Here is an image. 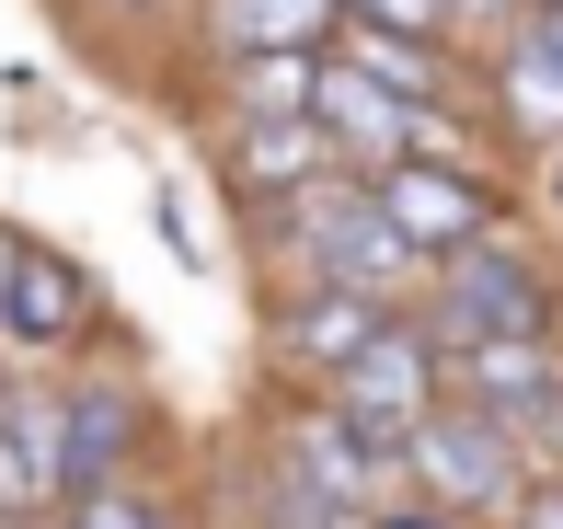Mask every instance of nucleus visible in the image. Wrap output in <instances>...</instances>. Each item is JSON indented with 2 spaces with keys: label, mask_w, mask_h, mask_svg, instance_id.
Instances as JSON below:
<instances>
[{
  "label": "nucleus",
  "mask_w": 563,
  "mask_h": 529,
  "mask_svg": "<svg viewBox=\"0 0 563 529\" xmlns=\"http://www.w3.org/2000/svg\"><path fill=\"white\" fill-rule=\"evenodd\" d=\"M426 334L449 345H506V334H552V265L529 254L518 231H483V242H460V254L426 265Z\"/></svg>",
  "instance_id": "f03ea898"
},
{
  "label": "nucleus",
  "mask_w": 563,
  "mask_h": 529,
  "mask_svg": "<svg viewBox=\"0 0 563 529\" xmlns=\"http://www.w3.org/2000/svg\"><path fill=\"white\" fill-rule=\"evenodd\" d=\"M483 92H495L483 115H495L518 150H563V58L529 35V23H518V35H495V58H483Z\"/></svg>",
  "instance_id": "ddd939ff"
},
{
  "label": "nucleus",
  "mask_w": 563,
  "mask_h": 529,
  "mask_svg": "<svg viewBox=\"0 0 563 529\" xmlns=\"http://www.w3.org/2000/svg\"><path fill=\"white\" fill-rule=\"evenodd\" d=\"M506 529H563V472H529V495L506 507Z\"/></svg>",
  "instance_id": "412c9836"
},
{
  "label": "nucleus",
  "mask_w": 563,
  "mask_h": 529,
  "mask_svg": "<svg viewBox=\"0 0 563 529\" xmlns=\"http://www.w3.org/2000/svg\"><path fill=\"white\" fill-rule=\"evenodd\" d=\"M334 58L368 69L379 92H402V104H449L460 69H449V35H391V23H334Z\"/></svg>",
  "instance_id": "dca6fc26"
},
{
  "label": "nucleus",
  "mask_w": 563,
  "mask_h": 529,
  "mask_svg": "<svg viewBox=\"0 0 563 529\" xmlns=\"http://www.w3.org/2000/svg\"><path fill=\"white\" fill-rule=\"evenodd\" d=\"M368 196H379V219H391V231L415 242L426 265L460 254V242H483V231H506L495 173H460V162H379V173H368Z\"/></svg>",
  "instance_id": "0eeeda50"
},
{
  "label": "nucleus",
  "mask_w": 563,
  "mask_h": 529,
  "mask_svg": "<svg viewBox=\"0 0 563 529\" xmlns=\"http://www.w3.org/2000/svg\"><path fill=\"white\" fill-rule=\"evenodd\" d=\"M139 438H150L139 381H69V495L126 484V472H139Z\"/></svg>",
  "instance_id": "4468645a"
},
{
  "label": "nucleus",
  "mask_w": 563,
  "mask_h": 529,
  "mask_svg": "<svg viewBox=\"0 0 563 529\" xmlns=\"http://www.w3.org/2000/svg\"><path fill=\"white\" fill-rule=\"evenodd\" d=\"M402 472H415V495H426V507H449V518H506V507L529 495V449L506 438L495 415H472L460 392L402 438Z\"/></svg>",
  "instance_id": "20e7f679"
},
{
  "label": "nucleus",
  "mask_w": 563,
  "mask_h": 529,
  "mask_svg": "<svg viewBox=\"0 0 563 529\" xmlns=\"http://www.w3.org/2000/svg\"><path fill=\"white\" fill-rule=\"evenodd\" d=\"M541 208L563 219V150H541Z\"/></svg>",
  "instance_id": "5701e85b"
},
{
  "label": "nucleus",
  "mask_w": 563,
  "mask_h": 529,
  "mask_svg": "<svg viewBox=\"0 0 563 529\" xmlns=\"http://www.w3.org/2000/svg\"><path fill=\"white\" fill-rule=\"evenodd\" d=\"M529 12H563V0H529Z\"/></svg>",
  "instance_id": "a878e982"
},
{
  "label": "nucleus",
  "mask_w": 563,
  "mask_h": 529,
  "mask_svg": "<svg viewBox=\"0 0 563 529\" xmlns=\"http://www.w3.org/2000/svg\"><path fill=\"white\" fill-rule=\"evenodd\" d=\"M69 507V392H0V529Z\"/></svg>",
  "instance_id": "1a4fd4ad"
},
{
  "label": "nucleus",
  "mask_w": 563,
  "mask_h": 529,
  "mask_svg": "<svg viewBox=\"0 0 563 529\" xmlns=\"http://www.w3.org/2000/svg\"><path fill=\"white\" fill-rule=\"evenodd\" d=\"M345 23H391V35H449V0H345Z\"/></svg>",
  "instance_id": "6ab92c4d"
},
{
  "label": "nucleus",
  "mask_w": 563,
  "mask_h": 529,
  "mask_svg": "<svg viewBox=\"0 0 563 529\" xmlns=\"http://www.w3.org/2000/svg\"><path fill=\"white\" fill-rule=\"evenodd\" d=\"M449 392L472 415H495L518 449H563V345L552 334H506V345H460Z\"/></svg>",
  "instance_id": "39448f33"
},
{
  "label": "nucleus",
  "mask_w": 563,
  "mask_h": 529,
  "mask_svg": "<svg viewBox=\"0 0 563 529\" xmlns=\"http://www.w3.org/2000/svg\"><path fill=\"white\" fill-rule=\"evenodd\" d=\"M219 173H230V196L276 208V196L322 185V173H345V162H334V139H322L311 115H253V128H219Z\"/></svg>",
  "instance_id": "f8f14e48"
},
{
  "label": "nucleus",
  "mask_w": 563,
  "mask_h": 529,
  "mask_svg": "<svg viewBox=\"0 0 563 529\" xmlns=\"http://www.w3.org/2000/svg\"><path fill=\"white\" fill-rule=\"evenodd\" d=\"M265 472H288V484L299 495H322V507H334V518H368L379 507V495H391V449H379V438H356V426L334 415V403H288V426H276V461Z\"/></svg>",
  "instance_id": "423d86ee"
},
{
  "label": "nucleus",
  "mask_w": 563,
  "mask_h": 529,
  "mask_svg": "<svg viewBox=\"0 0 563 529\" xmlns=\"http://www.w3.org/2000/svg\"><path fill=\"white\" fill-rule=\"evenodd\" d=\"M58 529H185V518H173L162 495H150L139 472H126V484H92V495H69V507H58Z\"/></svg>",
  "instance_id": "a211bd4d"
},
{
  "label": "nucleus",
  "mask_w": 563,
  "mask_h": 529,
  "mask_svg": "<svg viewBox=\"0 0 563 529\" xmlns=\"http://www.w3.org/2000/svg\"><path fill=\"white\" fill-rule=\"evenodd\" d=\"M322 403H334L356 438H379V449L402 461V438H415V426L449 403V345L426 334L415 311H391V322H379V334L334 368V381H322Z\"/></svg>",
  "instance_id": "7ed1b4c3"
},
{
  "label": "nucleus",
  "mask_w": 563,
  "mask_h": 529,
  "mask_svg": "<svg viewBox=\"0 0 563 529\" xmlns=\"http://www.w3.org/2000/svg\"><path fill=\"white\" fill-rule=\"evenodd\" d=\"M311 128L334 139L345 173H379V162H402V139H415V104L379 92L368 69H345L334 46H322V69H311Z\"/></svg>",
  "instance_id": "9b49d317"
},
{
  "label": "nucleus",
  "mask_w": 563,
  "mask_h": 529,
  "mask_svg": "<svg viewBox=\"0 0 563 529\" xmlns=\"http://www.w3.org/2000/svg\"><path fill=\"white\" fill-rule=\"evenodd\" d=\"M529 35H541V46H552V58H563V12H529Z\"/></svg>",
  "instance_id": "b1692460"
},
{
  "label": "nucleus",
  "mask_w": 563,
  "mask_h": 529,
  "mask_svg": "<svg viewBox=\"0 0 563 529\" xmlns=\"http://www.w3.org/2000/svg\"><path fill=\"white\" fill-rule=\"evenodd\" d=\"M391 322V299H368V288H334V276H288V299H276V322H265V345H276V368L288 381H334V368L356 357V345Z\"/></svg>",
  "instance_id": "6e6552de"
},
{
  "label": "nucleus",
  "mask_w": 563,
  "mask_h": 529,
  "mask_svg": "<svg viewBox=\"0 0 563 529\" xmlns=\"http://www.w3.org/2000/svg\"><path fill=\"white\" fill-rule=\"evenodd\" d=\"M460 23H472V35H518L529 0H449V35H460Z\"/></svg>",
  "instance_id": "4be33fe9"
},
{
  "label": "nucleus",
  "mask_w": 563,
  "mask_h": 529,
  "mask_svg": "<svg viewBox=\"0 0 563 529\" xmlns=\"http://www.w3.org/2000/svg\"><path fill=\"white\" fill-rule=\"evenodd\" d=\"M356 529H472V518H449V507H426V495H379Z\"/></svg>",
  "instance_id": "aec40b11"
},
{
  "label": "nucleus",
  "mask_w": 563,
  "mask_h": 529,
  "mask_svg": "<svg viewBox=\"0 0 563 529\" xmlns=\"http://www.w3.org/2000/svg\"><path fill=\"white\" fill-rule=\"evenodd\" d=\"M311 46H276V58H219V115L253 128V115H311Z\"/></svg>",
  "instance_id": "f3484780"
},
{
  "label": "nucleus",
  "mask_w": 563,
  "mask_h": 529,
  "mask_svg": "<svg viewBox=\"0 0 563 529\" xmlns=\"http://www.w3.org/2000/svg\"><path fill=\"white\" fill-rule=\"evenodd\" d=\"M81 334H92V276L69 254L12 242V276H0V357H69Z\"/></svg>",
  "instance_id": "9d476101"
},
{
  "label": "nucleus",
  "mask_w": 563,
  "mask_h": 529,
  "mask_svg": "<svg viewBox=\"0 0 563 529\" xmlns=\"http://www.w3.org/2000/svg\"><path fill=\"white\" fill-rule=\"evenodd\" d=\"M104 12H150V0H104Z\"/></svg>",
  "instance_id": "393cba45"
},
{
  "label": "nucleus",
  "mask_w": 563,
  "mask_h": 529,
  "mask_svg": "<svg viewBox=\"0 0 563 529\" xmlns=\"http://www.w3.org/2000/svg\"><path fill=\"white\" fill-rule=\"evenodd\" d=\"M345 0H208V58H276V46H334Z\"/></svg>",
  "instance_id": "2eb2a0df"
},
{
  "label": "nucleus",
  "mask_w": 563,
  "mask_h": 529,
  "mask_svg": "<svg viewBox=\"0 0 563 529\" xmlns=\"http://www.w3.org/2000/svg\"><path fill=\"white\" fill-rule=\"evenodd\" d=\"M265 231H276V254H288V276H334V288H368V299H391V311L426 299V254L379 219L368 173H322V185L276 196Z\"/></svg>",
  "instance_id": "f257e3e1"
}]
</instances>
